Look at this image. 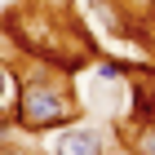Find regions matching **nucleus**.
<instances>
[{
    "label": "nucleus",
    "mask_w": 155,
    "mask_h": 155,
    "mask_svg": "<svg viewBox=\"0 0 155 155\" xmlns=\"http://www.w3.org/2000/svg\"><path fill=\"white\" fill-rule=\"evenodd\" d=\"M13 120H18V129H27V133H53V129H62V124L80 120V102H75L71 84L62 80V75L31 71V75L18 80Z\"/></svg>",
    "instance_id": "2"
},
{
    "label": "nucleus",
    "mask_w": 155,
    "mask_h": 155,
    "mask_svg": "<svg viewBox=\"0 0 155 155\" xmlns=\"http://www.w3.org/2000/svg\"><path fill=\"white\" fill-rule=\"evenodd\" d=\"M9 93H13V71L0 62V120H5V111L13 107V97H9Z\"/></svg>",
    "instance_id": "5"
},
{
    "label": "nucleus",
    "mask_w": 155,
    "mask_h": 155,
    "mask_svg": "<svg viewBox=\"0 0 155 155\" xmlns=\"http://www.w3.org/2000/svg\"><path fill=\"white\" fill-rule=\"evenodd\" d=\"M58 5H71V0H58Z\"/></svg>",
    "instance_id": "6"
},
{
    "label": "nucleus",
    "mask_w": 155,
    "mask_h": 155,
    "mask_svg": "<svg viewBox=\"0 0 155 155\" xmlns=\"http://www.w3.org/2000/svg\"><path fill=\"white\" fill-rule=\"evenodd\" d=\"M67 9L71 5H58V0H18L13 9L0 13V31L40 67L80 71L93 58V40Z\"/></svg>",
    "instance_id": "1"
},
{
    "label": "nucleus",
    "mask_w": 155,
    "mask_h": 155,
    "mask_svg": "<svg viewBox=\"0 0 155 155\" xmlns=\"http://www.w3.org/2000/svg\"><path fill=\"white\" fill-rule=\"evenodd\" d=\"M45 155H107V133L97 124H62L45 137Z\"/></svg>",
    "instance_id": "3"
},
{
    "label": "nucleus",
    "mask_w": 155,
    "mask_h": 155,
    "mask_svg": "<svg viewBox=\"0 0 155 155\" xmlns=\"http://www.w3.org/2000/svg\"><path fill=\"white\" fill-rule=\"evenodd\" d=\"M124 142H129L137 155H155V120H146V124L129 129V137H124Z\"/></svg>",
    "instance_id": "4"
}]
</instances>
